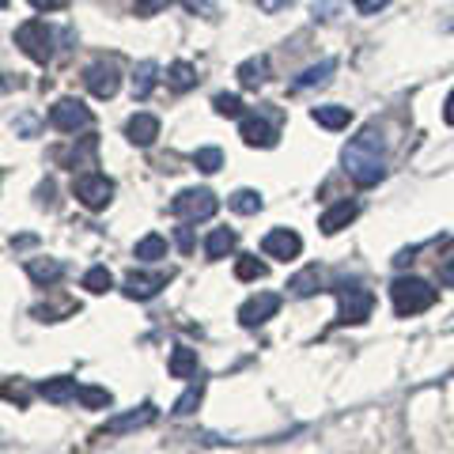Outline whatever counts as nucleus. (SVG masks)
Segmentation results:
<instances>
[{"label":"nucleus","mask_w":454,"mask_h":454,"mask_svg":"<svg viewBox=\"0 0 454 454\" xmlns=\"http://www.w3.org/2000/svg\"><path fill=\"white\" fill-rule=\"evenodd\" d=\"M333 68H337L333 57H325L322 65H310L307 73H300V80H295V91H307V88H315V83H325L333 76Z\"/></svg>","instance_id":"23"},{"label":"nucleus","mask_w":454,"mask_h":454,"mask_svg":"<svg viewBox=\"0 0 454 454\" xmlns=\"http://www.w3.org/2000/svg\"><path fill=\"white\" fill-rule=\"evenodd\" d=\"M337 295V322L340 325H364L367 318H372V310H375V295L364 288V284H337L333 288Z\"/></svg>","instance_id":"3"},{"label":"nucleus","mask_w":454,"mask_h":454,"mask_svg":"<svg viewBox=\"0 0 454 454\" xmlns=\"http://www.w3.org/2000/svg\"><path fill=\"white\" fill-rule=\"evenodd\" d=\"M387 4H390V0H352V8H356L360 16H379Z\"/></svg>","instance_id":"36"},{"label":"nucleus","mask_w":454,"mask_h":454,"mask_svg":"<svg viewBox=\"0 0 454 454\" xmlns=\"http://www.w3.org/2000/svg\"><path fill=\"white\" fill-rule=\"evenodd\" d=\"M310 118H315L322 129H330V133H337V129H348V121H352V110L348 106H315L310 110Z\"/></svg>","instance_id":"21"},{"label":"nucleus","mask_w":454,"mask_h":454,"mask_svg":"<svg viewBox=\"0 0 454 454\" xmlns=\"http://www.w3.org/2000/svg\"><path fill=\"white\" fill-rule=\"evenodd\" d=\"M333 12H337L333 0H322V4H315V20H333Z\"/></svg>","instance_id":"40"},{"label":"nucleus","mask_w":454,"mask_h":454,"mask_svg":"<svg viewBox=\"0 0 454 454\" xmlns=\"http://www.w3.org/2000/svg\"><path fill=\"white\" fill-rule=\"evenodd\" d=\"M76 402H80L83 409H110V405H114V394H110L106 387H80Z\"/></svg>","instance_id":"30"},{"label":"nucleus","mask_w":454,"mask_h":454,"mask_svg":"<svg viewBox=\"0 0 454 454\" xmlns=\"http://www.w3.org/2000/svg\"><path fill=\"white\" fill-rule=\"evenodd\" d=\"M262 254L265 258H277V262H295L303 254V239H300V231H292V227H273V231L262 239Z\"/></svg>","instance_id":"8"},{"label":"nucleus","mask_w":454,"mask_h":454,"mask_svg":"<svg viewBox=\"0 0 454 454\" xmlns=\"http://www.w3.org/2000/svg\"><path fill=\"white\" fill-rule=\"evenodd\" d=\"M182 8L193 12V16H205V20L216 16V0H182Z\"/></svg>","instance_id":"34"},{"label":"nucleus","mask_w":454,"mask_h":454,"mask_svg":"<svg viewBox=\"0 0 454 454\" xmlns=\"http://www.w3.org/2000/svg\"><path fill=\"white\" fill-rule=\"evenodd\" d=\"M201 397H205V379H190V387H186V394L175 402V413L178 417H190L197 405H201Z\"/></svg>","instance_id":"28"},{"label":"nucleus","mask_w":454,"mask_h":454,"mask_svg":"<svg viewBox=\"0 0 454 454\" xmlns=\"http://www.w3.org/2000/svg\"><path fill=\"white\" fill-rule=\"evenodd\" d=\"M83 288H88L91 295H106L114 288V277H110V269L106 265H91L88 273H83Z\"/></svg>","instance_id":"29"},{"label":"nucleus","mask_w":454,"mask_h":454,"mask_svg":"<svg viewBox=\"0 0 454 454\" xmlns=\"http://www.w3.org/2000/svg\"><path fill=\"white\" fill-rule=\"evenodd\" d=\"M16 46L31 57L35 65H50V57H53V35H50V27L42 23V20H27L16 27Z\"/></svg>","instance_id":"5"},{"label":"nucleus","mask_w":454,"mask_h":454,"mask_svg":"<svg viewBox=\"0 0 454 454\" xmlns=\"http://www.w3.org/2000/svg\"><path fill=\"white\" fill-rule=\"evenodd\" d=\"M160 417V409H155L152 402H145L140 409H133V413H121V417H114L106 420L103 428H98V435H125V432H137V428H148V424Z\"/></svg>","instance_id":"12"},{"label":"nucleus","mask_w":454,"mask_h":454,"mask_svg":"<svg viewBox=\"0 0 454 454\" xmlns=\"http://www.w3.org/2000/svg\"><path fill=\"white\" fill-rule=\"evenodd\" d=\"M235 76H239V83H243V88H262V83L269 80V57H265V53L247 57V61L235 68Z\"/></svg>","instance_id":"19"},{"label":"nucleus","mask_w":454,"mask_h":454,"mask_svg":"<svg viewBox=\"0 0 454 454\" xmlns=\"http://www.w3.org/2000/svg\"><path fill=\"white\" fill-rule=\"evenodd\" d=\"M0 88H4V83H0Z\"/></svg>","instance_id":"44"},{"label":"nucleus","mask_w":454,"mask_h":454,"mask_svg":"<svg viewBox=\"0 0 454 454\" xmlns=\"http://www.w3.org/2000/svg\"><path fill=\"white\" fill-rule=\"evenodd\" d=\"M356 216H360V205L356 201H337V205H330L318 216V227H322V235H337L340 227H348Z\"/></svg>","instance_id":"15"},{"label":"nucleus","mask_w":454,"mask_h":454,"mask_svg":"<svg viewBox=\"0 0 454 454\" xmlns=\"http://www.w3.org/2000/svg\"><path fill=\"white\" fill-rule=\"evenodd\" d=\"M167 273H129L121 284V292H125V300H137V303H145V300H155L163 288H167Z\"/></svg>","instance_id":"11"},{"label":"nucleus","mask_w":454,"mask_h":454,"mask_svg":"<svg viewBox=\"0 0 454 454\" xmlns=\"http://www.w3.org/2000/svg\"><path fill=\"white\" fill-rule=\"evenodd\" d=\"M0 8H8V0H0Z\"/></svg>","instance_id":"43"},{"label":"nucleus","mask_w":454,"mask_h":454,"mask_svg":"<svg viewBox=\"0 0 454 454\" xmlns=\"http://www.w3.org/2000/svg\"><path fill=\"white\" fill-rule=\"evenodd\" d=\"M212 110H216L220 118H243V98L239 95H216L212 98Z\"/></svg>","instance_id":"33"},{"label":"nucleus","mask_w":454,"mask_h":454,"mask_svg":"<svg viewBox=\"0 0 454 454\" xmlns=\"http://www.w3.org/2000/svg\"><path fill=\"white\" fill-rule=\"evenodd\" d=\"M83 83H88V91L95 98H114L121 88V68L114 61H95L88 73H83Z\"/></svg>","instance_id":"10"},{"label":"nucleus","mask_w":454,"mask_h":454,"mask_svg":"<svg viewBox=\"0 0 454 454\" xmlns=\"http://www.w3.org/2000/svg\"><path fill=\"white\" fill-rule=\"evenodd\" d=\"M155 73H160V65H155V61H140L137 65V73H133V98H148L152 95Z\"/></svg>","instance_id":"24"},{"label":"nucleus","mask_w":454,"mask_h":454,"mask_svg":"<svg viewBox=\"0 0 454 454\" xmlns=\"http://www.w3.org/2000/svg\"><path fill=\"white\" fill-rule=\"evenodd\" d=\"M227 205H231L239 216H254V212H262V193L258 190H235L231 197H227Z\"/></svg>","instance_id":"26"},{"label":"nucleus","mask_w":454,"mask_h":454,"mask_svg":"<svg viewBox=\"0 0 454 454\" xmlns=\"http://www.w3.org/2000/svg\"><path fill=\"white\" fill-rule=\"evenodd\" d=\"M439 284H447V288H454V254H450V258H447L443 265H439Z\"/></svg>","instance_id":"38"},{"label":"nucleus","mask_w":454,"mask_h":454,"mask_svg":"<svg viewBox=\"0 0 454 454\" xmlns=\"http://www.w3.org/2000/svg\"><path fill=\"white\" fill-rule=\"evenodd\" d=\"M216 208H220L216 193L205 190V186H201V190H182V193L170 197V216L190 220V223H197V220H212V216H216Z\"/></svg>","instance_id":"4"},{"label":"nucleus","mask_w":454,"mask_h":454,"mask_svg":"<svg viewBox=\"0 0 454 454\" xmlns=\"http://www.w3.org/2000/svg\"><path fill=\"white\" fill-rule=\"evenodd\" d=\"M318 280H322L318 265H307L300 277H292V280H288V288H292V295H300V300H307V295H315V292H318Z\"/></svg>","instance_id":"27"},{"label":"nucleus","mask_w":454,"mask_h":454,"mask_svg":"<svg viewBox=\"0 0 454 454\" xmlns=\"http://www.w3.org/2000/svg\"><path fill=\"white\" fill-rule=\"evenodd\" d=\"M239 137H243L247 148H277V129L265 118H258V114H243Z\"/></svg>","instance_id":"13"},{"label":"nucleus","mask_w":454,"mask_h":454,"mask_svg":"<svg viewBox=\"0 0 454 454\" xmlns=\"http://www.w3.org/2000/svg\"><path fill=\"white\" fill-rule=\"evenodd\" d=\"M31 4L38 12H61V8H68V0H31Z\"/></svg>","instance_id":"39"},{"label":"nucleus","mask_w":454,"mask_h":454,"mask_svg":"<svg viewBox=\"0 0 454 454\" xmlns=\"http://www.w3.org/2000/svg\"><path fill=\"white\" fill-rule=\"evenodd\" d=\"M133 258L137 262H160V258H167V239L163 235H145L140 243L133 247Z\"/></svg>","instance_id":"22"},{"label":"nucleus","mask_w":454,"mask_h":454,"mask_svg":"<svg viewBox=\"0 0 454 454\" xmlns=\"http://www.w3.org/2000/svg\"><path fill=\"white\" fill-rule=\"evenodd\" d=\"M175 243H178V250H182V254H190V250H193V227H190V220H186V223H182V227H178Z\"/></svg>","instance_id":"37"},{"label":"nucleus","mask_w":454,"mask_h":454,"mask_svg":"<svg viewBox=\"0 0 454 454\" xmlns=\"http://www.w3.org/2000/svg\"><path fill=\"white\" fill-rule=\"evenodd\" d=\"M27 277H31L38 288H53V284L65 277V265L57 258H31L27 262Z\"/></svg>","instance_id":"17"},{"label":"nucleus","mask_w":454,"mask_h":454,"mask_svg":"<svg viewBox=\"0 0 454 454\" xmlns=\"http://www.w3.org/2000/svg\"><path fill=\"white\" fill-rule=\"evenodd\" d=\"M50 125L57 133H80V129H91L95 125V114L83 106L80 98L65 95V98H57V103L50 106Z\"/></svg>","instance_id":"7"},{"label":"nucleus","mask_w":454,"mask_h":454,"mask_svg":"<svg viewBox=\"0 0 454 454\" xmlns=\"http://www.w3.org/2000/svg\"><path fill=\"white\" fill-rule=\"evenodd\" d=\"M155 137H160V118L155 114H145V110H137L129 121H125V140L137 148H152L155 145Z\"/></svg>","instance_id":"14"},{"label":"nucleus","mask_w":454,"mask_h":454,"mask_svg":"<svg viewBox=\"0 0 454 454\" xmlns=\"http://www.w3.org/2000/svg\"><path fill=\"white\" fill-rule=\"evenodd\" d=\"M38 394L46 397V402H53V405H65V402H76L80 382H76V379H68V375H57V379L38 382Z\"/></svg>","instance_id":"16"},{"label":"nucleus","mask_w":454,"mask_h":454,"mask_svg":"<svg viewBox=\"0 0 454 454\" xmlns=\"http://www.w3.org/2000/svg\"><path fill=\"white\" fill-rule=\"evenodd\" d=\"M235 247H239V235L231 231V227H216V231H208V239H205V254L212 262H220V258H227V254H235Z\"/></svg>","instance_id":"20"},{"label":"nucleus","mask_w":454,"mask_h":454,"mask_svg":"<svg viewBox=\"0 0 454 454\" xmlns=\"http://www.w3.org/2000/svg\"><path fill=\"white\" fill-rule=\"evenodd\" d=\"M73 193L83 208L103 212L114 201V178L98 175V170H83V175H76V182H73Z\"/></svg>","instance_id":"6"},{"label":"nucleus","mask_w":454,"mask_h":454,"mask_svg":"<svg viewBox=\"0 0 454 454\" xmlns=\"http://www.w3.org/2000/svg\"><path fill=\"white\" fill-rule=\"evenodd\" d=\"M170 4V0H133V8H137V16L140 20H148V16H160V12Z\"/></svg>","instance_id":"35"},{"label":"nucleus","mask_w":454,"mask_h":454,"mask_svg":"<svg viewBox=\"0 0 454 454\" xmlns=\"http://www.w3.org/2000/svg\"><path fill=\"white\" fill-rule=\"evenodd\" d=\"M277 310H280V295L277 292H258L239 307V322H243L247 330H258V325H265L269 318H277Z\"/></svg>","instance_id":"9"},{"label":"nucleus","mask_w":454,"mask_h":454,"mask_svg":"<svg viewBox=\"0 0 454 454\" xmlns=\"http://www.w3.org/2000/svg\"><path fill=\"white\" fill-rule=\"evenodd\" d=\"M197 348H186V345H175L170 348V360H167V372L170 379H197Z\"/></svg>","instance_id":"18"},{"label":"nucleus","mask_w":454,"mask_h":454,"mask_svg":"<svg viewBox=\"0 0 454 454\" xmlns=\"http://www.w3.org/2000/svg\"><path fill=\"white\" fill-rule=\"evenodd\" d=\"M292 0H258V8L262 12H280V8H288Z\"/></svg>","instance_id":"41"},{"label":"nucleus","mask_w":454,"mask_h":454,"mask_svg":"<svg viewBox=\"0 0 454 454\" xmlns=\"http://www.w3.org/2000/svg\"><path fill=\"white\" fill-rule=\"evenodd\" d=\"M443 121H447V125H454V91L447 95V103H443Z\"/></svg>","instance_id":"42"},{"label":"nucleus","mask_w":454,"mask_h":454,"mask_svg":"<svg viewBox=\"0 0 454 454\" xmlns=\"http://www.w3.org/2000/svg\"><path fill=\"white\" fill-rule=\"evenodd\" d=\"M167 83H170L175 91H190L193 83H197V68H193L190 61H175V65L167 68Z\"/></svg>","instance_id":"25"},{"label":"nucleus","mask_w":454,"mask_h":454,"mask_svg":"<svg viewBox=\"0 0 454 454\" xmlns=\"http://www.w3.org/2000/svg\"><path fill=\"white\" fill-rule=\"evenodd\" d=\"M193 163H197V170H205V175H216V170L223 167V152L220 148H197Z\"/></svg>","instance_id":"31"},{"label":"nucleus","mask_w":454,"mask_h":454,"mask_svg":"<svg viewBox=\"0 0 454 454\" xmlns=\"http://www.w3.org/2000/svg\"><path fill=\"white\" fill-rule=\"evenodd\" d=\"M439 300V292L432 288L428 280L420 277H397L390 284V303H394V315L397 318H413V315H424V310H432Z\"/></svg>","instance_id":"2"},{"label":"nucleus","mask_w":454,"mask_h":454,"mask_svg":"<svg viewBox=\"0 0 454 454\" xmlns=\"http://www.w3.org/2000/svg\"><path fill=\"white\" fill-rule=\"evenodd\" d=\"M340 167H345V175L364 190L379 186V182L387 178V140H382L375 125H367V129H360L348 140L345 152H340Z\"/></svg>","instance_id":"1"},{"label":"nucleus","mask_w":454,"mask_h":454,"mask_svg":"<svg viewBox=\"0 0 454 454\" xmlns=\"http://www.w3.org/2000/svg\"><path fill=\"white\" fill-rule=\"evenodd\" d=\"M265 273H269V265L258 262V258H239V262H235V277H239V280H262Z\"/></svg>","instance_id":"32"}]
</instances>
